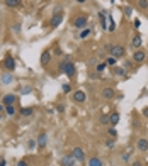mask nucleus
Wrapping results in <instances>:
<instances>
[{"label":"nucleus","mask_w":148,"mask_h":166,"mask_svg":"<svg viewBox=\"0 0 148 166\" xmlns=\"http://www.w3.org/2000/svg\"><path fill=\"white\" fill-rule=\"evenodd\" d=\"M124 53H126V49H124L123 44H114V46L111 47V56L116 58V60H121L123 56H124Z\"/></svg>","instance_id":"f257e3e1"},{"label":"nucleus","mask_w":148,"mask_h":166,"mask_svg":"<svg viewBox=\"0 0 148 166\" xmlns=\"http://www.w3.org/2000/svg\"><path fill=\"white\" fill-rule=\"evenodd\" d=\"M5 112H7V114H9V115H14V114H15V107H14V105H7V109H5Z\"/></svg>","instance_id":"393cba45"},{"label":"nucleus","mask_w":148,"mask_h":166,"mask_svg":"<svg viewBox=\"0 0 148 166\" xmlns=\"http://www.w3.org/2000/svg\"><path fill=\"white\" fill-rule=\"evenodd\" d=\"M0 120H2V114H0Z\"/></svg>","instance_id":"37998d69"},{"label":"nucleus","mask_w":148,"mask_h":166,"mask_svg":"<svg viewBox=\"0 0 148 166\" xmlns=\"http://www.w3.org/2000/svg\"><path fill=\"white\" fill-rule=\"evenodd\" d=\"M61 90H63L65 93H68V92H72V86H70V83H63V86H61Z\"/></svg>","instance_id":"a878e982"},{"label":"nucleus","mask_w":148,"mask_h":166,"mask_svg":"<svg viewBox=\"0 0 148 166\" xmlns=\"http://www.w3.org/2000/svg\"><path fill=\"white\" fill-rule=\"evenodd\" d=\"M68 63H70L68 60H63V61H61V63H60V66H58V68H60V73H65V70H66V64H68Z\"/></svg>","instance_id":"412c9836"},{"label":"nucleus","mask_w":148,"mask_h":166,"mask_svg":"<svg viewBox=\"0 0 148 166\" xmlns=\"http://www.w3.org/2000/svg\"><path fill=\"white\" fill-rule=\"evenodd\" d=\"M140 24H141V22H140V19H135V22H133V26H135V27H140Z\"/></svg>","instance_id":"473e14b6"},{"label":"nucleus","mask_w":148,"mask_h":166,"mask_svg":"<svg viewBox=\"0 0 148 166\" xmlns=\"http://www.w3.org/2000/svg\"><path fill=\"white\" fill-rule=\"evenodd\" d=\"M72 156H73V159H79V161L85 159V153H83L82 148H73L72 149Z\"/></svg>","instance_id":"423d86ee"},{"label":"nucleus","mask_w":148,"mask_h":166,"mask_svg":"<svg viewBox=\"0 0 148 166\" xmlns=\"http://www.w3.org/2000/svg\"><path fill=\"white\" fill-rule=\"evenodd\" d=\"M133 166H143V164H141L140 161H135V163H133Z\"/></svg>","instance_id":"ea45409f"},{"label":"nucleus","mask_w":148,"mask_h":166,"mask_svg":"<svg viewBox=\"0 0 148 166\" xmlns=\"http://www.w3.org/2000/svg\"><path fill=\"white\" fill-rule=\"evenodd\" d=\"M21 115H24V117H29V115H32V107H26V109H21Z\"/></svg>","instance_id":"f3484780"},{"label":"nucleus","mask_w":148,"mask_h":166,"mask_svg":"<svg viewBox=\"0 0 148 166\" xmlns=\"http://www.w3.org/2000/svg\"><path fill=\"white\" fill-rule=\"evenodd\" d=\"M109 136H111V137H116V136H118V132H116V129H114V127L109 129Z\"/></svg>","instance_id":"7c9ffc66"},{"label":"nucleus","mask_w":148,"mask_h":166,"mask_svg":"<svg viewBox=\"0 0 148 166\" xmlns=\"http://www.w3.org/2000/svg\"><path fill=\"white\" fill-rule=\"evenodd\" d=\"M0 166H7V161H5V159H2V161H0Z\"/></svg>","instance_id":"58836bf2"},{"label":"nucleus","mask_w":148,"mask_h":166,"mask_svg":"<svg viewBox=\"0 0 148 166\" xmlns=\"http://www.w3.org/2000/svg\"><path fill=\"white\" fill-rule=\"evenodd\" d=\"M14 31H15V32H19V31H21V26H19V24H15V27H14Z\"/></svg>","instance_id":"4c0bfd02"},{"label":"nucleus","mask_w":148,"mask_h":166,"mask_svg":"<svg viewBox=\"0 0 148 166\" xmlns=\"http://www.w3.org/2000/svg\"><path fill=\"white\" fill-rule=\"evenodd\" d=\"M39 61H41V66H48L49 61H51V51H48V49H46V51L41 54Z\"/></svg>","instance_id":"0eeeda50"},{"label":"nucleus","mask_w":148,"mask_h":166,"mask_svg":"<svg viewBox=\"0 0 148 166\" xmlns=\"http://www.w3.org/2000/svg\"><path fill=\"white\" fill-rule=\"evenodd\" d=\"M114 73H116L118 76H124V75H126V70L124 68H114Z\"/></svg>","instance_id":"b1692460"},{"label":"nucleus","mask_w":148,"mask_h":166,"mask_svg":"<svg viewBox=\"0 0 148 166\" xmlns=\"http://www.w3.org/2000/svg\"><path fill=\"white\" fill-rule=\"evenodd\" d=\"M77 2H79V4H85V2H87V0H77Z\"/></svg>","instance_id":"a19ab883"},{"label":"nucleus","mask_w":148,"mask_h":166,"mask_svg":"<svg viewBox=\"0 0 148 166\" xmlns=\"http://www.w3.org/2000/svg\"><path fill=\"white\" fill-rule=\"evenodd\" d=\"M99 17H100V24H102V29H107V24H106V14H104V12H100V14H99Z\"/></svg>","instance_id":"4be33fe9"},{"label":"nucleus","mask_w":148,"mask_h":166,"mask_svg":"<svg viewBox=\"0 0 148 166\" xmlns=\"http://www.w3.org/2000/svg\"><path fill=\"white\" fill-rule=\"evenodd\" d=\"M118 122H119V114L118 112H113V114L109 115V124H111V127H114Z\"/></svg>","instance_id":"ddd939ff"},{"label":"nucleus","mask_w":148,"mask_h":166,"mask_svg":"<svg viewBox=\"0 0 148 166\" xmlns=\"http://www.w3.org/2000/svg\"><path fill=\"white\" fill-rule=\"evenodd\" d=\"M85 100H87V95H85V92H82V90H77V92H73V102L83 103Z\"/></svg>","instance_id":"39448f33"},{"label":"nucleus","mask_w":148,"mask_h":166,"mask_svg":"<svg viewBox=\"0 0 148 166\" xmlns=\"http://www.w3.org/2000/svg\"><path fill=\"white\" fill-rule=\"evenodd\" d=\"M56 110H58V112H65V107H63V105H58Z\"/></svg>","instance_id":"f704fd0d"},{"label":"nucleus","mask_w":148,"mask_h":166,"mask_svg":"<svg viewBox=\"0 0 148 166\" xmlns=\"http://www.w3.org/2000/svg\"><path fill=\"white\" fill-rule=\"evenodd\" d=\"M73 26L77 27V29L85 27L87 26V15H77V17L73 19Z\"/></svg>","instance_id":"20e7f679"},{"label":"nucleus","mask_w":148,"mask_h":166,"mask_svg":"<svg viewBox=\"0 0 148 166\" xmlns=\"http://www.w3.org/2000/svg\"><path fill=\"white\" fill-rule=\"evenodd\" d=\"M143 115L148 119V107H145V109H143Z\"/></svg>","instance_id":"c9c22d12"},{"label":"nucleus","mask_w":148,"mask_h":166,"mask_svg":"<svg viewBox=\"0 0 148 166\" xmlns=\"http://www.w3.org/2000/svg\"><path fill=\"white\" fill-rule=\"evenodd\" d=\"M109 26H111V27H109V31L113 32V31H114V21H113L111 17H109Z\"/></svg>","instance_id":"2f4dec72"},{"label":"nucleus","mask_w":148,"mask_h":166,"mask_svg":"<svg viewBox=\"0 0 148 166\" xmlns=\"http://www.w3.org/2000/svg\"><path fill=\"white\" fill-rule=\"evenodd\" d=\"M15 103V95H12V93H9V95H5L4 97V105L7 107V105H14Z\"/></svg>","instance_id":"f8f14e48"},{"label":"nucleus","mask_w":148,"mask_h":166,"mask_svg":"<svg viewBox=\"0 0 148 166\" xmlns=\"http://www.w3.org/2000/svg\"><path fill=\"white\" fill-rule=\"evenodd\" d=\"M61 21H63V14H61V12H56V14L51 17V26H53V27H58V26L61 24Z\"/></svg>","instance_id":"6e6552de"},{"label":"nucleus","mask_w":148,"mask_h":166,"mask_svg":"<svg viewBox=\"0 0 148 166\" xmlns=\"http://www.w3.org/2000/svg\"><path fill=\"white\" fill-rule=\"evenodd\" d=\"M89 34H90V29H85V31H82V32H80V37L83 39V37H87Z\"/></svg>","instance_id":"c756f323"},{"label":"nucleus","mask_w":148,"mask_h":166,"mask_svg":"<svg viewBox=\"0 0 148 166\" xmlns=\"http://www.w3.org/2000/svg\"><path fill=\"white\" fill-rule=\"evenodd\" d=\"M17 166H27V163H26V161H19Z\"/></svg>","instance_id":"e433bc0d"},{"label":"nucleus","mask_w":148,"mask_h":166,"mask_svg":"<svg viewBox=\"0 0 148 166\" xmlns=\"http://www.w3.org/2000/svg\"><path fill=\"white\" fill-rule=\"evenodd\" d=\"M89 166H102V161L99 158H92V159H89Z\"/></svg>","instance_id":"a211bd4d"},{"label":"nucleus","mask_w":148,"mask_h":166,"mask_svg":"<svg viewBox=\"0 0 148 166\" xmlns=\"http://www.w3.org/2000/svg\"><path fill=\"white\" fill-rule=\"evenodd\" d=\"M38 144H39V148H44V146H46V136H44V134H41V136L38 137Z\"/></svg>","instance_id":"aec40b11"},{"label":"nucleus","mask_w":148,"mask_h":166,"mask_svg":"<svg viewBox=\"0 0 148 166\" xmlns=\"http://www.w3.org/2000/svg\"><path fill=\"white\" fill-rule=\"evenodd\" d=\"M136 2H138V7L141 10H146L148 9V0H136Z\"/></svg>","instance_id":"6ab92c4d"},{"label":"nucleus","mask_w":148,"mask_h":166,"mask_svg":"<svg viewBox=\"0 0 148 166\" xmlns=\"http://www.w3.org/2000/svg\"><path fill=\"white\" fill-rule=\"evenodd\" d=\"M106 70V63H99L97 64V73H102Z\"/></svg>","instance_id":"c85d7f7f"},{"label":"nucleus","mask_w":148,"mask_h":166,"mask_svg":"<svg viewBox=\"0 0 148 166\" xmlns=\"http://www.w3.org/2000/svg\"><path fill=\"white\" fill-rule=\"evenodd\" d=\"M114 142H116V139H114V137H111V139H107V141H106V146H107V148H113V146H114Z\"/></svg>","instance_id":"cd10ccee"},{"label":"nucleus","mask_w":148,"mask_h":166,"mask_svg":"<svg viewBox=\"0 0 148 166\" xmlns=\"http://www.w3.org/2000/svg\"><path fill=\"white\" fill-rule=\"evenodd\" d=\"M2 110H4V107H2V105H0V112H2Z\"/></svg>","instance_id":"79ce46f5"},{"label":"nucleus","mask_w":148,"mask_h":166,"mask_svg":"<svg viewBox=\"0 0 148 166\" xmlns=\"http://www.w3.org/2000/svg\"><path fill=\"white\" fill-rule=\"evenodd\" d=\"M131 46L135 47V49H138V47H140V46H141V37H140V36H138V34H136V36H135V37L131 39Z\"/></svg>","instance_id":"2eb2a0df"},{"label":"nucleus","mask_w":148,"mask_h":166,"mask_svg":"<svg viewBox=\"0 0 148 166\" xmlns=\"http://www.w3.org/2000/svg\"><path fill=\"white\" fill-rule=\"evenodd\" d=\"M145 60H146V53H145L143 49H135V53H133V61H135V63H143Z\"/></svg>","instance_id":"7ed1b4c3"},{"label":"nucleus","mask_w":148,"mask_h":166,"mask_svg":"<svg viewBox=\"0 0 148 166\" xmlns=\"http://www.w3.org/2000/svg\"><path fill=\"white\" fill-rule=\"evenodd\" d=\"M75 73H77V70H75L73 63H68L66 64V70H65V75H68V78L75 76Z\"/></svg>","instance_id":"9b49d317"},{"label":"nucleus","mask_w":148,"mask_h":166,"mask_svg":"<svg viewBox=\"0 0 148 166\" xmlns=\"http://www.w3.org/2000/svg\"><path fill=\"white\" fill-rule=\"evenodd\" d=\"M124 14H126V15H131V7H126V9H124Z\"/></svg>","instance_id":"72a5a7b5"},{"label":"nucleus","mask_w":148,"mask_h":166,"mask_svg":"<svg viewBox=\"0 0 148 166\" xmlns=\"http://www.w3.org/2000/svg\"><path fill=\"white\" fill-rule=\"evenodd\" d=\"M100 95H102V98H107V100H109V98H114L116 92H114L113 88H109V86H106V88H102V93H100Z\"/></svg>","instance_id":"1a4fd4ad"},{"label":"nucleus","mask_w":148,"mask_h":166,"mask_svg":"<svg viewBox=\"0 0 148 166\" xmlns=\"http://www.w3.org/2000/svg\"><path fill=\"white\" fill-rule=\"evenodd\" d=\"M73 163H75L73 156H63L61 158V161H60V164L61 166H73Z\"/></svg>","instance_id":"9d476101"},{"label":"nucleus","mask_w":148,"mask_h":166,"mask_svg":"<svg viewBox=\"0 0 148 166\" xmlns=\"http://www.w3.org/2000/svg\"><path fill=\"white\" fill-rule=\"evenodd\" d=\"M138 149L140 151H148V141L145 139V137H141V139H138Z\"/></svg>","instance_id":"4468645a"},{"label":"nucleus","mask_w":148,"mask_h":166,"mask_svg":"<svg viewBox=\"0 0 148 166\" xmlns=\"http://www.w3.org/2000/svg\"><path fill=\"white\" fill-rule=\"evenodd\" d=\"M99 122H100V124H109V115H100Z\"/></svg>","instance_id":"bb28decb"},{"label":"nucleus","mask_w":148,"mask_h":166,"mask_svg":"<svg viewBox=\"0 0 148 166\" xmlns=\"http://www.w3.org/2000/svg\"><path fill=\"white\" fill-rule=\"evenodd\" d=\"M4 68L7 70V71H14L15 70V60H14V56H5L4 60Z\"/></svg>","instance_id":"f03ea898"},{"label":"nucleus","mask_w":148,"mask_h":166,"mask_svg":"<svg viewBox=\"0 0 148 166\" xmlns=\"http://www.w3.org/2000/svg\"><path fill=\"white\" fill-rule=\"evenodd\" d=\"M116 58H113V56H111V58H107V60H106V66H114V64H116Z\"/></svg>","instance_id":"5701e85b"},{"label":"nucleus","mask_w":148,"mask_h":166,"mask_svg":"<svg viewBox=\"0 0 148 166\" xmlns=\"http://www.w3.org/2000/svg\"><path fill=\"white\" fill-rule=\"evenodd\" d=\"M5 5L10 7V9H15V7L21 5V0H5Z\"/></svg>","instance_id":"dca6fc26"}]
</instances>
